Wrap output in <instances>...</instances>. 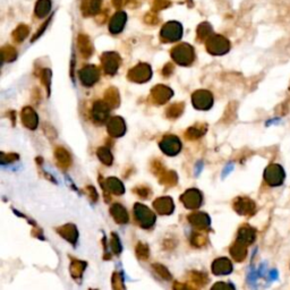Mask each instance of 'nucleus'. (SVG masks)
<instances>
[{
  "label": "nucleus",
  "instance_id": "f257e3e1",
  "mask_svg": "<svg viewBox=\"0 0 290 290\" xmlns=\"http://www.w3.org/2000/svg\"><path fill=\"white\" fill-rule=\"evenodd\" d=\"M286 178V172L284 168L278 163H272L264 171V179L270 186H280L283 185Z\"/></svg>",
  "mask_w": 290,
  "mask_h": 290
},
{
  "label": "nucleus",
  "instance_id": "0eeeda50",
  "mask_svg": "<svg viewBox=\"0 0 290 290\" xmlns=\"http://www.w3.org/2000/svg\"><path fill=\"white\" fill-rule=\"evenodd\" d=\"M214 270H216V273H224V275H226V273H229L233 270V267H231V263L228 260L221 259L216 262Z\"/></svg>",
  "mask_w": 290,
  "mask_h": 290
},
{
  "label": "nucleus",
  "instance_id": "39448f33",
  "mask_svg": "<svg viewBox=\"0 0 290 290\" xmlns=\"http://www.w3.org/2000/svg\"><path fill=\"white\" fill-rule=\"evenodd\" d=\"M246 244H244L242 242L236 243L233 247V250H231V253H233V256L237 261H242L245 259L246 256Z\"/></svg>",
  "mask_w": 290,
  "mask_h": 290
},
{
  "label": "nucleus",
  "instance_id": "423d86ee",
  "mask_svg": "<svg viewBox=\"0 0 290 290\" xmlns=\"http://www.w3.org/2000/svg\"><path fill=\"white\" fill-rule=\"evenodd\" d=\"M165 34L167 37L168 35H174V39H178V37L180 36V34H182V27L179 26L178 24H176V23H170V24H168L167 26L165 27V30H162V35Z\"/></svg>",
  "mask_w": 290,
  "mask_h": 290
},
{
  "label": "nucleus",
  "instance_id": "6e6552de",
  "mask_svg": "<svg viewBox=\"0 0 290 290\" xmlns=\"http://www.w3.org/2000/svg\"><path fill=\"white\" fill-rule=\"evenodd\" d=\"M51 8V2L50 0H39L37 5L35 7V12L39 17H43V16L47 15V12Z\"/></svg>",
  "mask_w": 290,
  "mask_h": 290
},
{
  "label": "nucleus",
  "instance_id": "7ed1b4c3",
  "mask_svg": "<svg viewBox=\"0 0 290 290\" xmlns=\"http://www.w3.org/2000/svg\"><path fill=\"white\" fill-rule=\"evenodd\" d=\"M255 237H256V231L253 228H251L250 226L243 227V228L239 230L238 241L246 244V245L253 243L255 241Z\"/></svg>",
  "mask_w": 290,
  "mask_h": 290
},
{
  "label": "nucleus",
  "instance_id": "20e7f679",
  "mask_svg": "<svg viewBox=\"0 0 290 290\" xmlns=\"http://www.w3.org/2000/svg\"><path fill=\"white\" fill-rule=\"evenodd\" d=\"M125 20H126V15L124 12H117L115 17L111 20V25L110 28L112 33H119L121 30H123L124 25H125Z\"/></svg>",
  "mask_w": 290,
  "mask_h": 290
},
{
  "label": "nucleus",
  "instance_id": "f03ea898",
  "mask_svg": "<svg viewBox=\"0 0 290 290\" xmlns=\"http://www.w3.org/2000/svg\"><path fill=\"white\" fill-rule=\"evenodd\" d=\"M235 208H236L237 211L241 214H247V216L254 214L256 210L255 203L250 199H238Z\"/></svg>",
  "mask_w": 290,
  "mask_h": 290
}]
</instances>
